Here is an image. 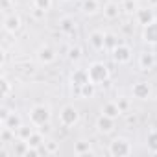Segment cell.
Wrapping results in <instances>:
<instances>
[{"mask_svg":"<svg viewBox=\"0 0 157 157\" xmlns=\"http://www.w3.org/2000/svg\"><path fill=\"white\" fill-rule=\"evenodd\" d=\"M50 118H52L50 107L44 105V104H37L30 111V122H32L33 128H44V126H48Z\"/></svg>","mask_w":157,"mask_h":157,"instance_id":"cell-1","label":"cell"},{"mask_svg":"<svg viewBox=\"0 0 157 157\" xmlns=\"http://www.w3.org/2000/svg\"><path fill=\"white\" fill-rule=\"evenodd\" d=\"M87 70H89V80H91L94 85H102V83H105V82H107V78H109V68H107L104 63H100V61L93 63Z\"/></svg>","mask_w":157,"mask_h":157,"instance_id":"cell-2","label":"cell"},{"mask_svg":"<svg viewBox=\"0 0 157 157\" xmlns=\"http://www.w3.org/2000/svg\"><path fill=\"white\" fill-rule=\"evenodd\" d=\"M131 151H133L131 142L124 137H117L109 144V153L115 155V157H126V155H131Z\"/></svg>","mask_w":157,"mask_h":157,"instance_id":"cell-3","label":"cell"},{"mask_svg":"<svg viewBox=\"0 0 157 157\" xmlns=\"http://www.w3.org/2000/svg\"><path fill=\"white\" fill-rule=\"evenodd\" d=\"M78 120H80V111H78L74 105H65L59 111V122H61V126L72 128V126L78 124Z\"/></svg>","mask_w":157,"mask_h":157,"instance_id":"cell-4","label":"cell"},{"mask_svg":"<svg viewBox=\"0 0 157 157\" xmlns=\"http://www.w3.org/2000/svg\"><path fill=\"white\" fill-rule=\"evenodd\" d=\"M131 57H133V52H131V48L128 46V44H117L115 48H113V59L118 63V65H128L129 61H131Z\"/></svg>","mask_w":157,"mask_h":157,"instance_id":"cell-5","label":"cell"},{"mask_svg":"<svg viewBox=\"0 0 157 157\" xmlns=\"http://www.w3.org/2000/svg\"><path fill=\"white\" fill-rule=\"evenodd\" d=\"M131 93H133V96L139 98V100H148L150 94H151V87H150L148 82H137V83L131 87Z\"/></svg>","mask_w":157,"mask_h":157,"instance_id":"cell-6","label":"cell"},{"mask_svg":"<svg viewBox=\"0 0 157 157\" xmlns=\"http://www.w3.org/2000/svg\"><path fill=\"white\" fill-rule=\"evenodd\" d=\"M37 59H39V63H43V65H50V63L56 61V50H54L52 46L44 44V46H41V48L37 50Z\"/></svg>","mask_w":157,"mask_h":157,"instance_id":"cell-7","label":"cell"},{"mask_svg":"<svg viewBox=\"0 0 157 157\" xmlns=\"http://www.w3.org/2000/svg\"><path fill=\"white\" fill-rule=\"evenodd\" d=\"M89 43H91V46H93L96 52L105 50V33L100 32V30L91 32V33H89Z\"/></svg>","mask_w":157,"mask_h":157,"instance_id":"cell-8","label":"cell"},{"mask_svg":"<svg viewBox=\"0 0 157 157\" xmlns=\"http://www.w3.org/2000/svg\"><path fill=\"white\" fill-rule=\"evenodd\" d=\"M135 17H137V22L142 24V26H146V24H150V22L155 21V15H153L151 8H139L135 11Z\"/></svg>","mask_w":157,"mask_h":157,"instance_id":"cell-9","label":"cell"},{"mask_svg":"<svg viewBox=\"0 0 157 157\" xmlns=\"http://www.w3.org/2000/svg\"><path fill=\"white\" fill-rule=\"evenodd\" d=\"M155 63H157V56L153 52H142L139 56V67L142 70H151L155 67Z\"/></svg>","mask_w":157,"mask_h":157,"instance_id":"cell-10","label":"cell"},{"mask_svg":"<svg viewBox=\"0 0 157 157\" xmlns=\"http://www.w3.org/2000/svg\"><path fill=\"white\" fill-rule=\"evenodd\" d=\"M142 39H144L146 43H150V44H157V19H155L153 22H150V24L144 26V30H142Z\"/></svg>","mask_w":157,"mask_h":157,"instance_id":"cell-11","label":"cell"},{"mask_svg":"<svg viewBox=\"0 0 157 157\" xmlns=\"http://www.w3.org/2000/svg\"><path fill=\"white\" fill-rule=\"evenodd\" d=\"M115 120H117V118H111V117H107V115H100L98 120H96L98 131H100V133H111L113 128H115Z\"/></svg>","mask_w":157,"mask_h":157,"instance_id":"cell-12","label":"cell"},{"mask_svg":"<svg viewBox=\"0 0 157 157\" xmlns=\"http://www.w3.org/2000/svg\"><path fill=\"white\" fill-rule=\"evenodd\" d=\"M91 80H89V70L87 68H78V70H74L72 72V83L80 89L82 85H85V83H89Z\"/></svg>","mask_w":157,"mask_h":157,"instance_id":"cell-13","label":"cell"},{"mask_svg":"<svg viewBox=\"0 0 157 157\" xmlns=\"http://www.w3.org/2000/svg\"><path fill=\"white\" fill-rule=\"evenodd\" d=\"M21 17L19 15H15V13H11V15H8L6 19H4V30L8 32V33H15L19 28H21Z\"/></svg>","mask_w":157,"mask_h":157,"instance_id":"cell-14","label":"cell"},{"mask_svg":"<svg viewBox=\"0 0 157 157\" xmlns=\"http://www.w3.org/2000/svg\"><path fill=\"white\" fill-rule=\"evenodd\" d=\"M102 115H107L111 118H118L122 115V111H120V107H118L117 102H105L104 107H102Z\"/></svg>","mask_w":157,"mask_h":157,"instance_id":"cell-15","label":"cell"},{"mask_svg":"<svg viewBox=\"0 0 157 157\" xmlns=\"http://www.w3.org/2000/svg\"><path fill=\"white\" fill-rule=\"evenodd\" d=\"M104 15H105V19H109V21L118 19V15H120L118 4H117V2H107V4L104 6Z\"/></svg>","mask_w":157,"mask_h":157,"instance_id":"cell-16","label":"cell"},{"mask_svg":"<svg viewBox=\"0 0 157 157\" xmlns=\"http://www.w3.org/2000/svg\"><path fill=\"white\" fill-rule=\"evenodd\" d=\"M59 30H61L63 33H67V35L76 33V24H74V19H72V17H63V19L59 21Z\"/></svg>","mask_w":157,"mask_h":157,"instance_id":"cell-17","label":"cell"},{"mask_svg":"<svg viewBox=\"0 0 157 157\" xmlns=\"http://www.w3.org/2000/svg\"><path fill=\"white\" fill-rule=\"evenodd\" d=\"M91 142L89 140H78L74 144V155H91Z\"/></svg>","mask_w":157,"mask_h":157,"instance_id":"cell-18","label":"cell"},{"mask_svg":"<svg viewBox=\"0 0 157 157\" xmlns=\"http://www.w3.org/2000/svg\"><path fill=\"white\" fill-rule=\"evenodd\" d=\"M28 148H30V144H28L26 140L19 139L17 142H13V155H15V157H26Z\"/></svg>","mask_w":157,"mask_h":157,"instance_id":"cell-19","label":"cell"},{"mask_svg":"<svg viewBox=\"0 0 157 157\" xmlns=\"http://www.w3.org/2000/svg\"><path fill=\"white\" fill-rule=\"evenodd\" d=\"M2 126H6V128H10V129H13V131H17L21 126H22V118L19 117V115H15V113H11L8 118H6V122H2Z\"/></svg>","mask_w":157,"mask_h":157,"instance_id":"cell-20","label":"cell"},{"mask_svg":"<svg viewBox=\"0 0 157 157\" xmlns=\"http://www.w3.org/2000/svg\"><path fill=\"white\" fill-rule=\"evenodd\" d=\"M26 142H28L30 146H33V148H41V146H44L46 140H44V137H43V131H33Z\"/></svg>","mask_w":157,"mask_h":157,"instance_id":"cell-21","label":"cell"},{"mask_svg":"<svg viewBox=\"0 0 157 157\" xmlns=\"http://www.w3.org/2000/svg\"><path fill=\"white\" fill-rule=\"evenodd\" d=\"M98 10H100L98 0H83V13H87V15H94Z\"/></svg>","mask_w":157,"mask_h":157,"instance_id":"cell-22","label":"cell"},{"mask_svg":"<svg viewBox=\"0 0 157 157\" xmlns=\"http://www.w3.org/2000/svg\"><path fill=\"white\" fill-rule=\"evenodd\" d=\"M94 93H96V85L93 82H89V83L80 87V96H83V98H93Z\"/></svg>","mask_w":157,"mask_h":157,"instance_id":"cell-23","label":"cell"},{"mask_svg":"<svg viewBox=\"0 0 157 157\" xmlns=\"http://www.w3.org/2000/svg\"><path fill=\"white\" fill-rule=\"evenodd\" d=\"M146 142H148V150L151 153H157V129H151L146 137Z\"/></svg>","mask_w":157,"mask_h":157,"instance_id":"cell-24","label":"cell"},{"mask_svg":"<svg viewBox=\"0 0 157 157\" xmlns=\"http://www.w3.org/2000/svg\"><path fill=\"white\" fill-rule=\"evenodd\" d=\"M67 56H68L70 61H80V59H82V48H80V46H70Z\"/></svg>","mask_w":157,"mask_h":157,"instance_id":"cell-25","label":"cell"},{"mask_svg":"<svg viewBox=\"0 0 157 157\" xmlns=\"http://www.w3.org/2000/svg\"><path fill=\"white\" fill-rule=\"evenodd\" d=\"M32 133H33V129H32L30 126H24V124L17 129V135H19V139H22V140H28Z\"/></svg>","mask_w":157,"mask_h":157,"instance_id":"cell-26","label":"cell"},{"mask_svg":"<svg viewBox=\"0 0 157 157\" xmlns=\"http://www.w3.org/2000/svg\"><path fill=\"white\" fill-rule=\"evenodd\" d=\"M33 6H35V8H39V10L48 11V10L52 8V0H33Z\"/></svg>","mask_w":157,"mask_h":157,"instance_id":"cell-27","label":"cell"},{"mask_svg":"<svg viewBox=\"0 0 157 157\" xmlns=\"http://www.w3.org/2000/svg\"><path fill=\"white\" fill-rule=\"evenodd\" d=\"M57 150H59V148H57V144H56L54 140L44 142V153H50V155H52V153H56Z\"/></svg>","mask_w":157,"mask_h":157,"instance_id":"cell-28","label":"cell"},{"mask_svg":"<svg viewBox=\"0 0 157 157\" xmlns=\"http://www.w3.org/2000/svg\"><path fill=\"white\" fill-rule=\"evenodd\" d=\"M10 91H11L10 82L6 80V78H2V96H4V98H8V96H10Z\"/></svg>","mask_w":157,"mask_h":157,"instance_id":"cell-29","label":"cell"},{"mask_svg":"<svg viewBox=\"0 0 157 157\" xmlns=\"http://www.w3.org/2000/svg\"><path fill=\"white\" fill-rule=\"evenodd\" d=\"M124 8H126V11H129V13H133V11H137V10H139L135 0H126V2H124Z\"/></svg>","mask_w":157,"mask_h":157,"instance_id":"cell-30","label":"cell"},{"mask_svg":"<svg viewBox=\"0 0 157 157\" xmlns=\"http://www.w3.org/2000/svg\"><path fill=\"white\" fill-rule=\"evenodd\" d=\"M117 104H118V107H120V111H122V113H128V109H129V102H128L126 98H118V100H117Z\"/></svg>","mask_w":157,"mask_h":157,"instance_id":"cell-31","label":"cell"},{"mask_svg":"<svg viewBox=\"0 0 157 157\" xmlns=\"http://www.w3.org/2000/svg\"><path fill=\"white\" fill-rule=\"evenodd\" d=\"M117 44H118V43L115 41V35H105V48H111V50H113Z\"/></svg>","mask_w":157,"mask_h":157,"instance_id":"cell-32","label":"cell"},{"mask_svg":"<svg viewBox=\"0 0 157 157\" xmlns=\"http://www.w3.org/2000/svg\"><path fill=\"white\" fill-rule=\"evenodd\" d=\"M44 13H46L44 10H39V8H35V10H33V17H35V19H43V17H44Z\"/></svg>","mask_w":157,"mask_h":157,"instance_id":"cell-33","label":"cell"},{"mask_svg":"<svg viewBox=\"0 0 157 157\" xmlns=\"http://www.w3.org/2000/svg\"><path fill=\"white\" fill-rule=\"evenodd\" d=\"M148 4H150V8H155L157 6V0H148Z\"/></svg>","mask_w":157,"mask_h":157,"instance_id":"cell-34","label":"cell"},{"mask_svg":"<svg viewBox=\"0 0 157 157\" xmlns=\"http://www.w3.org/2000/svg\"><path fill=\"white\" fill-rule=\"evenodd\" d=\"M63 2H70V0H63Z\"/></svg>","mask_w":157,"mask_h":157,"instance_id":"cell-35","label":"cell"},{"mask_svg":"<svg viewBox=\"0 0 157 157\" xmlns=\"http://www.w3.org/2000/svg\"><path fill=\"white\" fill-rule=\"evenodd\" d=\"M155 94H157V89H155Z\"/></svg>","mask_w":157,"mask_h":157,"instance_id":"cell-36","label":"cell"}]
</instances>
